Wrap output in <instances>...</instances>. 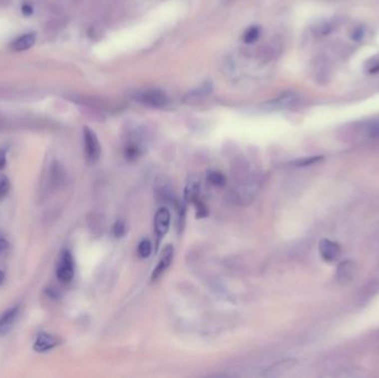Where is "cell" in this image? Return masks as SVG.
I'll list each match as a JSON object with an SVG mask.
<instances>
[{"instance_id":"ac0fdd59","label":"cell","mask_w":379,"mask_h":378,"mask_svg":"<svg viewBox=\"0 0 379 378\" xmlns=\"http://www.w3.org/2000/svg\"><path fill=\"white\" fill-rule=\"evenodd\" d=\"M11 189V183L6 174H0V201L3 200L9 194Z\"/></svg>"},{"instance_id":"cb8c5ba5","label":"cell","mask_w":379,"mask_h":378,"mask_svg":"<svg viewBox=\"0 0 379 378\" xmlns=\"http://www.w3.org/2000/svg\"><path fill=\"white\" fill-rule=\"evenodd\" d=\"M113 232H114V235L117 236V238H121V236H122L125 232V226L123 224V222L118 221L117 223L114 224Z\"/></svg>"},{"instance_id":"52a82bcc","label":"cell","mask_w":379,"mask_h":378,"mask_svg":"<svg viewBox=\"0 0 379 378\" xmlns=\"http://www.w3.org/2000/svg\"><path fill=\"white\" fill-rule=\"evenodd\" d=\"M174 258V248L171 244L166 245L162 251V254L160 256L159 263L156 265V268L153 270V273L151 275V280L156 281L159 277L164 274V272L170 268V265L173 262Z\"/></svg>"},{"instance_id":"6da1fadb","label":"cell","mask_w":379,"mask_h":378,"mask_svg":"<svg viewBox=\"0 0 379 378\" xmlns=\"http://www.w3.org/2000/svg\"><path fill=\"white\" fill-rule=\"evenodd\" d=\"M134 99L141 104L151 108H162L169 103V98L159 89H145L134 94Z\"/></svg>"},{"instance_id":"3957f363","label":"cell","mask_w":379,"mask_h":378,"mask_svg":"<svg viewBox=\"0 0 379 378\" xmlns=\"http://www.w3.org/2000/svg\"><path fill=\"white\" fill-rule=\"evenodd\" d=\"M83 142H84V154L89 163L93 164L100 159L101 145L97 134L93 130L88 127L83 128Z\"/></svg>"},{"instance_id":"277c9868","label":"cell","mask_w":379,"mask_h":378,"mask_svg":"<svg viewBox=\"0 0 379 378\" xmlns=\"http://www.w3.org/2000/svg\"><path fill=\"white\" fill-rule=\"evenodd\" d=\"M171 223V214L170 211L166 208H160L156 211L154 216V232L156 238H158V243L161 239L164 238V235L168 233Z\"/></svg>"},{"instance_id":"83f0119b","label":"cell","mask_w":379,"mask_h":378,"mask_svg":"<svg viewBox=\"0 0 379 378\" xmlns=\"http://www.w3.org/2000/svg\"><path fill=\"white\" fill-rule=\"evenodd\" d=\"M22 12H23V14H26V16H29V14H31L33 12V9L31 6H30V4H23Z\"/></svg>"},{"instance_id":"4316f807","label":"cell","mask_w":379,"mask_h":378,"mask_svg":"<svg viewBox=\"0 0 379 378\" xmlns=\"http://www.w3.org/2000/svg\"><path fill=\"white\" fill-rule=\"evenodd\" d=\"M8 246H9L8 241L4 238H0V253H2V252L6 251L8 249Z\"/></svg>"},{"instance_id":"ba28073f","label":"cell","mask_w":379,"mask_h":378,"mask_svg":"<svg viewBox=\"0 0 379 378\" xmlns=\"http://www.w3.org/2000/svg\"><path fill=\"white\" fill-rule=\"evenodd\" d=\"M320 253L323 260L328 262V263H332V262H335L340 259V256L342 255V249L338 243L324 239L320 243Z\"/></svg>"},{"instance_id":"d4e9b609","label":"cell","mask_w":379,"mask_h":378,"mask_svg":"<svg viewBox=\"0 0 379 378\" xmlns=\"http://www.w3.org/2000/svg\"><path fill=\"white\" fill-rule=\"evenodd\" d=\"M365 32L366 30L365 28L363 27H357L353 30V33H352V38L354 40H362L364 38V36H365Z\"/></svg>"},{"instance_id":"f1b7e54d","label":"cell","mask_w":379,"mask_h":378,"mask_svg":"<svg viewBox=\"0 0 379 378\" xmlns=\"http://www.w3.org/2000/svg\"><path fill=\"white\" fill-rule=\"evenodd\" d=\"M4 277H6V275H4V272L2 270H0V286L3 284Z\"/></svg>"},{"instance_id":"5b68a950","label":"cell","mask_w":379,"mask_h":378,"mask_svg":"<svg viewBox=\"0 0 379 378\" xmlns=\"http://www.w3.org/2000/svg\"><path fill=\"white\" fill-rule=\"evenodd\" d=\"M60 343H61V341H60L58 336L50 334V333L47 332H41L39 333L36 340H34L33 350L37 353H45L55 349L58 345H60Z\"/></svg>"},{"instance_id":"2e32d148","label":"cell","mask_w":379,"mask_h":378,"mask_svg":"<svg viewBox=\"0 0 379 378\" xmlns=\"http://www.w3.org/2000/svg\"><path fill=\"white\" fill-rule=\"evenodd\" d=\"M209 182L212 185L215 186H223L226 183V178L223 173L219 172V171H209L208 175H206Z\"/></svg>"},{"instance_id":"8992f818","label":"cell","mask_w":379,"mask_h":378,"mask_svg":"<svg viewBox=\"0 0 379 378\" xmlns=\"http://www.w3.org/2000/svg\"><path fill=\"white\" fill-rule=\"evenodd\" d=\"M298 95L294 92H284L281 94L280 97H277L275 99H272L270 101H266L263 107H264L265 110H279V109H285L292 107L295 103L298 102Z\"/></svg>"},{"instance_id":"7a4b0ae2","label":"cell","mask_w":379,"mask_h":378,"mask_svg":"<svg viewBox=\"0 0 379 378\" xmlns=\"http://www.w3.org/2000/svg\"><path fill=\"white\" fill-rule=\"evenodd\" d=\"M55 275L62 283H69L72 281L74 276V260L70 250L63 249L60 253L57 269H55Z\"/></svg>"},{"instance_id":"9a60e30c","label":"cell","mask_w":379,"mask_h":378,"mask_svg":"<svg viewBox=\"0 0 379 378\" xmlns=\"http://www.w3.org/2000/svg\"><path fill=\"white\" fill-rule=\"evenodd\" d=\"M141 153H142V149H141L139 143L130 142L125 145L124 154H125V158L128 160L138 159L141 155Z\"/></svg>"},{"instance_id":"5bb4252c","label":"cell","mask_w":379,"mask_h":378,"mask_svg":"<svg viewBox=\"0 0 379 378\" xmlns=\"http://www.w3.org/2000/svg\"><path fill=\"white\" fill-rule=\"evenodd\" d=\"M295 365V361L294 360H284L281 361L279 363H275L274 365H272L270 369H267V371L264 373L265 376H277L281 375L283 373L291 370L293 366Z\"/></svg>"},{"instance_id":"44dd1931","label":"cell","mask_w":379,"mask_h":378,"mask_svg":"<svg viewBox=\"0 0 379 378\" xmlns=\"http://www.w3.org/2000/svg\"><path fill=\"white\" fill-rule=\"evenodd\" d=\"M334 23L332 21H323L317 24V27L314 29V31L318 36H326L331 31L334 30Z\"/></svg>"},{"instance_id":"4fadbf2b","label":"cell","mask_w":379,"mask_h":378,"mask_svg":"<svg viewBox=\"0 0 379 378\" xmlns=\"http://www.w3.org/2000/svg\"><path fill=\"white\" fill-rule=\"evenodd\" d=\"M34 42H36V34L30 32L20 36L18 39L14 40V42L12 43V49L16 50V51H24L29 48H31Z\"/></svg>"},{"instance_id":"ffe728a7","label":"cell","mask_w":379,"mask_h":378,"mask_svg":"<svg viewBox=\"0 0 379 378\" xmlns=\"http://www.w3.org/2000/svg\"><path fill=\"white\" fill-rule=\"evenodd\" d=\"M151 252H152V243L146 239L141 241L138 246V254L140 258H142V259L149 258Z\"/></svg>"},{"instance_id":"d6986e66","label":"cell","mask_w":379,"mask_h":378,"mask_svg":"<svg viewBox=\"0 0 379 378\" xmlns=\"http://www.w3.org/2000/svg\"><path fill=\"white\" fill-rule=\"evenodd\" d=\"M365 70L370 74H377L379 73V54L371 57L365 62Z\"/></svg>"},{"instance_id":"30bf717a","label":"cell","mask_w":379,"mask_h":378,"mask_svg":"<svg viewBox=\"0 0 379 378\" xmlns=\"http://www.w3.org/2000/svg\"><path fill=\"white\" fill-rule=\"evenodd\" d=\"M356 273V265L352 261H345L338 265L337 281L342 284H347L354 279Z\"/></svg>"},{"instance_id":"8fae6325","label":"cell","mask_w":379,"mask_h":378,"mask_svg":"<svg viewBox=\"0 0 379 378\" xmlns=\"http://www.w3.org/2000/svg\"><path fill=\"white\" fill-rule=\"evenodd\" d=\"M200 181L195 178L190 179L184 189V201L186 203H194L199 199Z\"/></svg>"},{"instance_id":"484cf974","label":"cell","mask_w":379,"mask_h":378,"mask_svg":"<svg viewBox=\"0 0 379 378\" xmlns=\"http://www.w3.org/2000/svg\"><path fill=\"white\" fill-rule=\"evenodd\" d=\"M194 204L196 205V209H198V218H204V216H206V214H208V211H206L205 206L200 202L199 199L195 201Z\"/></svg>"},{"instance_id":"e0dca14e","label":"cell","mask_w":379,"mask_h":378,"mask_svg":"<svg viewBox=\"0 0 379 378\" xmlns=\"http://www.w3.org/2000/svg\"><path fill=\"white\" fill-rule=\"evenodd\" d=\"M260 34H261V29L260 27L257 26H253V27H250L249 29L246 30L244 36H243V40L245 43H253L255 42L257 39L260 38Z\"/></svg>"},{"instance_id":"9c48e42d","label":"cell","mask_w":379,"mask_h":378,"mask_svg":"<svg viewBox=\"0 0 379 378\" xmlns=\"http://www.w3.org/2000/svg\"><path fill=\"white\" fill-rule=\"evenodd\" d=\"M20 312V305H13L0 315V337L7 335L17 321Z\"/></svg>"},{"instance_id":"7c38bea8","label":"cell","mask_w":379,"mask_h":378,"mask_svg":"<svg viewBox=\"0 0 379 378\" xmlns=\"http://www.w3.org/2000/svg\"><path fill=\"white\" fill-rule=\"evenodd\" d=\"M360 130L363 131L368 139H379V118L364 121L360 125Z\"/></svg>"},{"instance_id":"7402d4cb","label":"cell","mask_w":379,"mask_h":378,"mask_svg":"<svg viewBox=\"0 0 379 378\" xmlns=\"http://www.w3.org/2000/svg\"><path fill=\"white\" fill-rule=\"evenodd\" d=\"M323 160L322 155H315V157H308V158H303L300 160H296L293 162V164L296 166H308V165H313L315 163H318L320 161Z\"/></svg>"},{"instance_id":"603a6c76","label":"cell","mask_w":379,"mask_h":378,"mask_svg":"<svg viewBox=\"0 0 379 378\" xmlns=\"http://www.w3.org/2000/svg\"><path fill=\"white\" fill-rule=\"evenodd\" d=\"M7 153H8V148L7 147L0 148V171L6 168Z\"/></svg>"}]
</instances>
